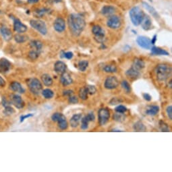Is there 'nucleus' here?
Masks as SVG:
<instances>
[{"label": "nucleus", "mask_w": 172, "mask_h": 172, "mask_svg": "<svg viewBox=\"0 0 172 172\" xmlns=\"http://www.w3.org/2000/svg\"><path fill=\"white\" fill-rule=\"evenodd\" d=\"M63 95L64 96L69 97L73 95V91L72 90H66L63 92Z\"/></svg>", "instance_id": "864d4df0"}, {"label": "nucleus", "mask_w": 172, "mask_h": 172, "mask_svg": "<svg viewBox=\"0 0 172 172\" xmlns=\"http://www.w3.org/2000/svg\"><path fill=\"white\" fill-rule=\"evenodd\" d=\"M159 111V107L157 105H151L146 110L145 113L147 115L150 116H155L156 115Z\"/></svg>", "instance_id": "cd10ccee"}, {"label": "nucleus", "mask_w": 172, "mask_h": 172, "mask_svg": "<svg viewBox=\"0 0 172 172\" xmlns=\"http://www.w3.org/2000/svg\"><path fill=\"white\" fill-rule=\"evenodd\" d=\"M10 89L13 91H14L16 92H18V93L20 94H24L25 92V88L22 86L20 82H18L17 81H14L12 82L10 85Z\"/></svg>", "instance_id": "6ab92c4d"}, {"label": "nucleus", "mask_w": 172, "mask_h": 172, "mask_svg": "<svg viewBox=\"0 0 172 172\" xmlns=\"http://www.w3.org/2000/svg\"><path fill=\"white\" fill-rule=\"evenodd\" d=\"M136 43L141 47L145 49H150L152 47L151 39L145 36H139L136 39Z\"/></svg>", "instance_id": "9d476101"}, {"label": "nucleus", "mask_w": 172, "mask_h": 172, "mask_svg": "<svg viewBox=\"0 0 172 172\" xmlns=\"http://www.w3.org/2000/svg\"><path fill=\"white\" fill-rule=\"evenodd\" d=\"M171 67L168 64H159L155 69L157 79L159 82L167 80L171 76Z\"/></svg>", "instance_id": "f03ea898"}, {"label": "nucleus", "mask_w": 172, "mask_h": 172, "mask_svg": "<svg viewBox=\"0 0 172 172\" xmlns=\"http://www.w3.org/2000/svg\"><path fill=\"white\" fill-rule=\"evenodd\" d=\"M149 1H150V2H153V0H149Z\"/></svg>", "instance_id": "052dcab7"}, {"label": "nucleus", "mask_w": 172, "mask_h": 172, "mask_svg": "<svg viewBox=\"0 0 172 172\" xmlns=\"http://www.w3.org/2000/svg\"><path fill=\"white\" fill-rule=\"evenodd\" d=\"M66 64L62 61H58L54 64V70L59 75H62V74L66 72Z\"/></svg>", "instance_id": "f3484780"}, {"label": "nucleus", "mask_w": 172, "mask_h": 172, "mask_svg": "<svg viewBox=\"0 0 172 172\" xmlns=\"http://www.w3.org/2000/svg\"><path fill=\"white\" fill-rule=\"evenodd\" d=\"M157 36L155 35H154V36H153V39H152V40H151V44H152V45H155V43H156V41H157Z\"/></svg>", "instance_id": "6e6d98bb"}, {"label": "nucleus", "mask_w": 172, "mask_h": 172, "mask_svg": "<svg viewBox=\"0 0 172 172\" xmlns=\"http://www.w3.org/2000/svg\"><path fill=\"white\" fill-rule=\"evenodd\" d=\"M166 113H167V116H168L169 119H172V106L171 105L167 107Z\"/></svg>", "instance_id": "8fccbe9b"}, {"label": "nucleus", "mask_w": 172, "mask_h": 172, "mask_svg": "<svg viewBox=\"0 0 172 172\" xmlns=\"http://www.w3.org/2000/svg\"><path fill=\"white\" fill-rule=\"evenodd\" d=\"M115 112H117V113L124 114L125 111H127V108H126V107H125L123 105H119L118 106H117L115 108Z\"/></svg>", "instance_id": "49530a36"}, {"label": "nucleus", "mask_w": 172, "mask_h": 172, "mask_svg": "<svg viewBox=\"0 0 172 172\" xmlns=\"http://www.w3.org/2000/svg\"><path fill=\"white\" fill-rule=\"evenodd\" d=\"M86 89L88 92V94L89 95H94L97 92V89L96 87L93 85H86L85 86Z\"/></svg>", "instance_id": "c03bdc74"}, {"label": "nucleus", "mask_w": 172, "mask_h": 172, "mask_svg": "<svg viewBox=\"0 0 172 172\" xmlns=\"http://www.w3.org/2000/svg\"><path fill=\"white\" fill-rule=\"evenodd\" d=\"M30 25L42 35H47V27L44 21L41 20H31L30 21Z\"/></svg>", "instance_id": "39448f33"}, {"label": "nucleus", "mask_w": 172, "mask_h": 172, "mask_svg": "<svg viewBox=\"0 0 172 172\" xmlns=\"http://www.w3.org/2000/svg\"><path fill=\"white\" fill-rule=\"evenodd\" d=\"M11 102H12V104L14 105L15 108L18 109H22L25 105L24 101H23V99H22V97L17 94L13 95L12 96Z\"/></svg>", "instance_id": "2eb2a0df"}, {"label": "nucleus", "mask_w": 172, "mask_h": 172, "mask_svg": "<svg viewBox=\"0 0 172 172\" xmlns=\"http://www.w3.org/2000/svg\"><path fill=\"white\" fill-rule=\"evenodd\" d=\"M88 92L86 89L85 86L80 88L78 91V96L82 100H86L88 99Z\"/></svg>", "instance_id": "e433bc0d"}, {"label": "nucleus", "mask_w": 172, "mask_h": 172, "mask_svg": "<svg viewBox=\"0 0 172 172\" xmlns=\"http://www.w3.org/2000/svg\"><path fill=\"white\" fill-rule=\"evenodd\" d=\"M15 41L18 43H22L26 42L28 39H29V36L25 35H21V34H17L14 36Z\"/></svg>", "instance_id": "2f4dec72"}, {"label": "nucleus", "mask_w": 172, "mask_h": 172, "mask_svg": "<svg viewBox=\"0 0 172 172\" xmlns=\"http://www.w3.org/2000/svg\"><path fill=\"white\" fill-rule=\"evenodd\" d=\"M68 102L70 104H76L78 103V98L76 96L71 95L68 98Z\"/></svg>", "instance_id": "de8ad7c7"}, {"label": "nucleus", "mask_w": 172, "mask_h": 172, "mask_svg": "<svg viewBox=\"0 0 172 172\" xmlns=\"http://www.w3.org/2000/svg\"><path fill=\"white\" fill-rule=\"evenodd\" d=\"M151 55H169V53L166 50L157 47H153L151 48Z\"/></svg>", "instance_id": "b1692460"}, {"label": "nucleus", "mask_w": 172, "mask_h": 172, "mask_svg": "<svg viewBox=\"0 0 172 172\" xmlns=\"http://www.w3.org/2000/svg\"><path fill=\"white\" fill-rule=\"evenodd\" d=\"M111 132H123V131H122V130H120L114 129V130H111Z\"/></svg>", "instance_id": "13d9d810"}, {"label": "nucleus", "mask_w": 172, "mask_h": 172, "mask_svg": "<svg viewBox=\"0 0 172 172\" xmlns=\"http://www.w3.org/2000/svg\"><path fill=\"white\" fill-rule=\"evenodd\" d=\"M5 109L3 111V113L5 114L6 115H11L15 113V110L10 105H7L6 107H4Z\"/></svg>", "instance_id": "a19ab883"}, {"label": "nucleus", "mask_w": 172, "mask_h": 172, "mask_svg": "<svg viewBox=\"0 0 172 172\" xmlns=\"http://www.w3.org/2000/svg\"><path fill=\"white\" fill-rule=\"evenodd\" d=\"M117 67H116L115 65L114 64H108L105 66V67L103 68V71L106 73H115L117 72Z\"/></svg>", "instance_id": "473e14b6"}, {"label": "nucleus", "mask_w": 172, "mask_h": 172, "mask_svg": "<svg viewBox=\"0 0 172 172\" xmlns=\"http://www.w3.org/2000/svg\"><path fill=\"white\" fill-rule=\"evenodd\" d=\"M53 28L58 32H62L66 29V22L62 18H58L54 21Z\"/></svg>", "instance_id": "4468645a"}, {"label": "nucleus", "mask_w": 172, "mask_h": 172, "mask_svg": "<svg viewBox=\"0 0 172 172\" xmlns=\"http://www.w3.org/2000/svg\"><path fill=\"white\" fill-rule=\"evenodd\" d=\"M159 129L161 132H169V125H167L164 121H159Z\"/></svg>", "instance_id": "58836bf2"}, {"label": "nucleus", "mask_w": 172, "mask_h": 172, "mask_svg": "<svg viewBox=\"0 0 172 172\" xmlns=\"http://www.w3.org/2000/svg\"><path fill=\"white\" fill-rule=\"evenodd\" d=\"M64 117V115L60 113H54L52 115V119L53 121V122H58L59 119H61L62 118Z\"/></svg>", "instance_id": "a18cd8bd"}, {"label": "nucleus", "mask_w": 172, "mask_h": 172, "mask_svg": "<svg viewBox=\"0 0 172 172\" xmlns=\"http://www.w3.org/2000/svg\"><path fill=\"white\" fill-rule=\"evenodd\" d=\"M40 53L41 52H38V51H36V50L32 49V51H31V52H29V57L32 60H35V59H36L37 58H39V55H40Z\"/></svg>", "instance_id": "79ce46f5"}, {"label": "nucleus", "mask_w": 172, "mask_h": 172, "mask_svg": "<svg viewBox=\"0 0 172 172\" xmlns=\"http://www.w3.org/2000/svg\"><path fill=\"white\" fill-rule=\"evenodd\" d=\"M41 94L44 97V98L46 99H52L54 96L53 91L49 89H46L44 90H42Z\"/></svg>", "instance_id": "7c9ffc66"}, {"label": "nucleus", "mask_w": 172, "mask_h": 172, "mask_svg": "<svg viewBox=\"0 0 172 172\" xmlns=\"http://www.w3.org/2000/svg\"><path fill=\"white\" fill-rule=\"evenodd\" d=\"M89 66V62L87 60H81L78 64V69L80 72H85Z\"/></svg>", "instance_id": "72a5a7b5"}, {"label": "nucleus", "mask_w": 172, "mask_h": 172, "mask_svg": "<svg viewBox=\"0 0 172 172\" xmlns=\"http://www.w3.org/2000/svg\"><path fill=\"white\" fill-rule=\"evenodd\" d=\"M99 123L101 125H104L108 122L110 118V111L108 108H101L98 111Z\"/></svg>", "instance_id": "0eeeda50"}, {"label": "nucleus", "mask_w": 172, "mask_h": 172, "mask_svg": "<svg viewBox=\"0 0 172 172\" xmlns=\"http://www.w3.org/2000/svg\"><path fill=\"white\" fill-rule=\"evenodd\" d=\"M68 23L72 34L76 36L82 33L86 26L85 18L79 14H71L68 18Z\"/></svg>", "instance_id": "f257e3e1"}, {"label": "nucleus", "mask_w": 172, "mask_h": 172, "mask_svg": "<svg viewBox=\"0 0 172 172\" xmlns=\"http://www.w3.org/2000/svg\"><path fill=\"white\" fill-rule=\"evenodd\" d=\"M121 102H122V100H121L120 99L118 98V97H114V98L111 99V100L110 101L109 103L111 105H114L121 103Z\"/></svg>", "instance_id": "09e8293b"}, {"label": "nucleus", "mask_w": 172, "mask_h": 172, "mask_svg": "<svg viewBox=\"0 0 172 172\" xmlns=\"http://www.w3.org/2000/svg\"><path fill=\"white\" fill-rule=\"evenodd\" d=\"M133 129L135 132H145L147 130L146 126L141 121H138L134 124Z\"/></svg>", "instance_id": "c756f323"}, {"label": "nucleus", "mask_w": 172, "mask_h": 172, "mask_svg": "<svg viewBox=\"0 0 172 172\" xmlns=\"http://www.w3.org/2000/svg\"><path fill=\"white\" fill-rule=\"evenodd\" d=\"M41 80H42V82H43V85L46 86H52L53 83V78L48 74H43V75L41 76Z\"/></svg>", "instance_id": "393cba45"}, {"label": "nucleus", "mask_w": 172, "mask_h": 172, "mask_svg": "<svg viewBox=\"0 0 172 172\" xmlns=\"http://www.w3.org/2000/svg\"><path fill=\"white\" fill-rule=\"evenodd\" d=\"M12 63L6 58L0 59V73L5 74L10 70Z\"/></svg>", "instance_id": "f8f14e48"}, {"label": "nucleus", "mask_w": 172, "mask_h": 172, "mask_svg": "<svg viewBox=\"0 0 172 172\" xmlns=\"http://www.w3.org/2000/svg\"><path fill=\"white\" fill-rule=\"evenodd\" d=\"M142 6L148 12H149L150 14H151L153 17H155V18H157H157H159V14H158L157 12L155 10V9L153 7H152L151 6H150L148 3L143 2L142 3Z\"/></svg>", "instance_id": "a878e982"}, {"label": "nucleus", "mask_w": 172, "mask_h": 172, "mask_svg": "<svg viewBox=\"0 0 172 172\" xmlns=\"http://www.w3.org/2000/svg\"><path fill=\"white\" fill-rule=\"evenodd\" d=\"M141 25L142 27V29L145 31L150 30L151 29V26H152V21H151V18L148 15L145 14V16H144Z\"/></svg>", "instance_id": "4be33fe9"}, {"label": "nucleus", "mask_w": 172, "mask_h": 172, "mask_svg": "<svg viewBox=\"0 0 172 172\" xmlns=\"http://www.w3.org/2000/svg\"><path fill=\"white\" fill-rule=\"evenodd\" d=\"M95 119V114L91 112L88 114L86 115H85L84 118H82L81 119V128L82 130H86L89 128V124L91 122H93Z\"/></svg>", "instance_id": "ddd939ff"}, {"label": "nucleus", "mask_w": 172, "mask_h": 172, "mask_svg": "<svg viewBox=\"0 0 172 172\" xmlns=\"http://www.w3.org/2000/svg\"><path fill=\"white\" fill-rule=\"evenodd\" d=\"M115 12V8L112 6H105L101 9V14L105 16L113 15Z\"/></svg>", "instance_id": "5701e85b"}, {"label": "nucleus", "mask_w": 172, "mask_h": 172, "mask_svg": "<svg viewBox=\"0 0 172 172\" xmlns=\"http://www.w3.org/2000/svg\"><path fill=\"white\" fill-rule=\"evenodd\" d=\"M27 86L29 87L30 91L32 94L35 95H39L42 90H43V85L41 82L36 78H29L26 81Z\"/></svg>", "instance_id": "20e7f679"}, {"label": "nucleus", "mask_w": 172, "mask_h": 172, "mask_svg": "<svg viewBox=\"0 0 172 172\" xmlns=\"http://www.w3.org/2000/svg\"><path fill=\"white\" fill-rule=\"evenodd\" d=\"M74 56V54L71 52H65L64 51H62L61 53H60V58H66L67 59H71Z\"/></svg>", "instance_id": "37998d69"}, {"label": "nucleus", "mask_w": 172, "mask_h": 172, "mask_svg": "<svg viewBox=\"0 0 172 172\" xmlns=\"http://www.w3.org/2000/svg\"><path fill=\"white\" fill-rule=\"evenodd\" d=\"M121 86L123 88V89L125 91L126 93H130L131 92V86L130 85L126 80H123L121 82Z\"/></svg>", "instance_id": "ea45409f"}, {"label": "nucleus", "mask_w": 172, "mask_h": 172, "mask_svg": "<svg viewBox=\"0 0 172 172\" xmlns=\"http://www.w3.org/2000/svg\"><path fill=\"white\" fill-rule=\"evenodd\" d=\"M49 11V9L47 8H41V9H37L35 11L34 15L37 18H41L43 17L46 14L48 13Z\"/></svg>", "instance_id": "f704fd0d"}, {"label": "nucleus", "mask_w": 172, "mask_h": 172, "mask_svg": "<svg viewBox=\"0 0 172 172\" xmlns=\"http://www.w3.org/2000/svg\"><path fill=\"white\" fill-rule=\"evenodd\" d=\"M28 3H38L39 2V0H27Z\"/></svg>", "instance_id": "4d7b16f0"}, {"label": "nucleus", "mask_w": 172, "mask_h": 172, "mask_svg": "<svg viewBox=\"0 0 172 172\" xmlns=\"http://www.w3.org/2000/svg\"><path fill=\"white\" fill-rule=\"evenodd\" d=\"M10 18L13 20L14 30L16 32H18V33H24L27 31V26L25 24H23L18 18H15L13 16H11Z\"/></svg>", "instance_id": "1a4fd4ad"}, {"label": "nucleus", "mask_w": 172, "mask_h": 172, "mask_svg": "<svg viewBox=\"0 0 172 172\" xmlns=\"http://www.w3.org/2000/svg\"><path fill=\"white\" fill-rule=\"evenodd\" d=\"M92 32L95 36V40L99 43H103L105 38V31L99 25H95L92 28Z\"/></svg>", "instance_id": "423d86ee"}, {"label": "nucleus", "mask_w": 172, "mask_h": 172, "mask_svg": "<svg viewBox=\"0 0 172 172\" xmlns=\"http://www.w3.org/2000/svg\"><path fill=\"white\" fill-rule=\"evenodd\" d=\"M34 115L32 114H28L26 115H21L20 116V122L22 123L24 122V121L27 119V118H31L32 117V116H33Z\"/></svg>", "instance_id": "3c124183"}, {"label": "nucleus", "mask_w": 172, "mask_h": 172, "mask_svg": "<svg viewBox=\"0 0 172 172\" xmlns=\"http://www.w3.org/2000/svg\"><path fill=\"white\" fill-rule=\"evenodd\" d=\"M30 47L32 49L41 52L42 48H43V43L38 40H33L30 43Z\"/></svg>", "instance_id": "c85d7f7f"}, {"label": "nucleus", "mask_w": 172, "mask_h": 172, "mask_svg": "<svg viewBox=\"0 0 172 172\" xmlns=\"http://www.w3.org/2000/svg\"><path fill=\"white\" fill-rule=\"evenodd\" d=\"M118 79L114 76H108L105 79L104 82V87L106 89L113 90L117 88L119 85Z\"/></svg>", "instance_id": "6e6552de"}, {"label": "nucleus", "mask_w": 172, "mask_h": 172, "mask_svg": "<svg viewBox=\"0 0 172 172\" xmlns=\"http://www.w3.org/2000/svg\"><path fill=\"white\" fill-rule=\"evenodd\" d=\"M82 118L81 114H74L69 120V124H70L71 127L75 128L78 126L79 124H80L81 119Z\"/></svg>", "instance_id": "412c9836"}, {"label": "nucleus", "mask_w": 172, "mask_h": 172, "mask_svg": "<svg viewBox=\"0 0 172 172\" xmlns=\"http://www.w3.org/2000/svg\"><path fill=\"white\" fill-rule=\"evenodd\" d=\"M58 127L61 130H66L68 127V123L66 118V117H65V116L61 119H59L58 121Z\"/></svg>", "instance_id": "c9c22d12"}, {"label": "nucleus", "mask_w": 172, "mask_h": 172, "mask_svg": "<svg viewBox=\"0 0 172 172\" xmlns=\"http://www.w3.org/2000/svg\"><path fill=\"white\" fill-rule=\"evenodd\" d=\"M113 118L116 122H122L125 120V116L124 114H121V113H117L116 112L115 114H114Z\"/></svg>", "instance_id": "4c0bfd02"}, {"label": "nucleus", "mask_w": 172, "mask_h": 172, "mask_svg": "<svg viewBox=\"0 0 172 172\" xmlns=\"http://www.w3.org/2000/svg\"><path fill=\"white\" fill-rule=\"evenodd\" d=\"M145 66V63L142 59L140 58H136L134 59V62L132 64V67L135 69H138V70H141Z\"/></svg>", "instance_id": "bb28decb"}, {"label": "nucleus", "mask_w": 172, "mask_h": 172, "mask_svg": "<svg viewBox=\"0 0 172 172\" xmlns=\"http://www.w3.org/2000/svg\"><path fill=\"white\" fill-rule=\"evenodd\" d=\"M0 33L2 35L4 40L9 41L12 38V32L11 30L6 26H2L0 28Z\"/></svg>", "instance_id": "a211bd4d"}, {"label": "nucleus", "mask_w": 172, "mask_h": 172, "mask_svg": "<svg viewBox=\"0 0 172 172\" xmlns=\"http://www.w3.org/2000/svg\"><path fill=\"white\" fill-rule=\"evenodd\" d=\"M168 83H169V84H168V87L170 88V89H171V88L172 87V81H171V80H169Z\"/></svg>", "instance_id": "bf43d9fd"}, {"label": "nucleus", "mask_w": 172, "mask_h": 172, "mask_svg": "<svg viewBox=\"0 0 172 172\" xmlns=\"http://www.w3.org/2000/svg\"><path fill=\"white\" fill-rule=\"evenodd\" d=\"M125 74L126 76L130 79V80H136V79L141 76L140 71L133 68L132 66L130 68H129Z\"/></svg>", "instance_id": "dca6fc26"}, {"label": "nucleus", "mask_w": 172, "mask_h": 172, "mask_svg": "<svg viewBox=\"0 0 172 172\" xmlns=\"http://www.w3.org/2000/svg\"><path fill=\"white\" fill-rule=\"evenodd\" d=\"M60 82L62 83V85L64 86H67L70 85L73 82L72 78L71 76L69 75L68 73L64 72L61 75V77H60Z\"/></svg>", "instance_id": "aec40b11"}, {"label": "nucleus", "mask_w": 172, "mask_h": 172, "mask_svg": "<svg viewBox=\"0 0 172 172\" xmlns=\"http://www.w3.org/2000/svg\"><path fill=\"white\" fill-rule=\"evenodd\" d=\"M129 14L132 24L136 26H138L141 24L143 18L145 16V13L138 6L132 8L130 10Z\"/></svg>", "instance_id": "7ed1b4c3"}, {"label": "nucleus", "mask_w": 172, "mask_h": 172, "mask_svg": "<svg viewBox=\"0 0 172 172\" xmlns=\"http://www.w3.org/2000/svg\"><path fill=\"white\" fill-rule=\"evenodd\" d=\"M107 26L111 29H118L121 26L120 18L118 16H111L108 21Z\"/></svg>", "instance_id": "9b49d317"}, {"label": "nucleus", "mask_w": 172, "mask_h": 172, "mask_svg": "<svg viewBox=\"0 0 172 172\" xmlns=\"http://www.w3.org/2000/svg\"><path fill=\"white\" fill-rule=\"evenodd\" d=\"M142 97L145 101H151L152 99V97L148 93H143Z\"/></svg>", "instance_id": "603ef678"}, {"label": "nucleus", "mask_w": 172, "mask_h": 172, "mask_svg": "<svg viewBox=\"0 0 172 172\" xmlns=\"http://www.w3.org/2000/svg\"><path fill=\"white\" fill-rule=\"evenodd\" d=\"M5 85H6L5 80H4L2 76H0V88H3L5 86Z\"/></svg>", "instance_id": "5fc2aeb1"}]
</instances>
